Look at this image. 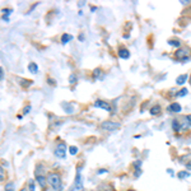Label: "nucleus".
<instances>
[{
	"instance_id": "1",
	"label": "nucleus",
	"mask_w": 191,
	"mask_h": 191,
	"mask_svg": "<svg viewBox=\"0 0 191 191\" xmlns=\"http://www.w3.org/2000/svg\"><path fill=\"white\" fill-rule=\"evenodd\" d=\"M47 182L55 191H63V189H64L61 177L58 173H50V175H48L47 176Z\"/></svg>"
},
{
	"instance_id": "2",
	"label": "nucleus",
	"mask_w": 191,
	"mask_h": 191,
	"mask_svg": "<svg viewBox=\"0 0 191 191\" xmlns=\"http://www.w3.org/2000/svg\"><path fill=\"white\" fill-rule=\"evenodd\" d=\"M175 56L178 60H181V61H183V63H186V61H189L191 59V48L190 47H180L175 52Z\"/></svg>"
},
{
	"instance_id": "3",
	"label": "nucleus",
	"mask_w": 191,
	"mask_h": 191,
	"mask_svg": "<svg viewBox=\"0 0 191 191\" xmlns=\"http://www.w3.org/2000/svg\"><path fill=\"white\" fill-rule=\"evenodd\" d=\"M82 166L81 167H78L77 170V176H75V181H74V186L70 191H82L83 190V177H82Z\"/></svg>"
},
{
	"instance_id": "4",
	"label": "nucleus",
	"mask_w": 191,
	"mask_h": 191,
	"mask_svg": "<svg viewBox=\"0 0 191 191\" xmlns=\"http://www.w3.org/2000/svg\"><path fill=\"white\" fill-rule=\"evenodd\" d=\"M101 127L103 130H107V131H115L120 129V124L119 122H115V121H104L101 124Z\"/></svg>"
},
{
	"instance_id": "5",
	"label": "nucleus",
	"mask_w": 191,
	"mask_h": 191,
	"mask_svg": "<svg viewBox=\"0 0 191 191\" xmlns=\"http://www.w3.org/2000/svg\"><path fill=\"white\" fill-rule=\"evenodd\" d=\"M55 156H56L58 158H60V159L66 158V144L60 143L56 147V149H55Z\"/></svg>"
},
{
	"instance_id": "6",
	"label": "nucleus",
	"mask_w": 191,
	"mask_h": 191,
	"mask_svg": "<svg viewBox=\"0 0 191 191\" xmlns=\"http://www.w3.org/2000/svg\"><path fill=\"white\" fill-rule=\"evenodd\" d=\"M181 124V129L182 130H187V129L191 127V115H187V116H182V117L178 120Z\"/></svg>"
},
{
	"instance_id": "7",
	"label": "nucleus",
	"mask_w": 191,
	"mask_h": 191,
	"mask_svg": "<svg viewBox=\"0 0 191 191\" xmlns=\"http://www.w3.org/2000/svg\"><path fill=\"white\" fill-rule=\"evenodd\" d=\"M93 106L97 107V108H102V110H106V111H108V112H111V106H110V103L104 102V101H102V100H97V101L93 103Z\"/></svg>"
},
{
	"instance_id": "8",
	"label": "nucleus",
	"mask_w": 191,
	"mask_h": 191,
	"mask_svg": "<svg viewBox=\"0 0 191 191\" xmlns=\"http://www.w3.org/2000/svg\"><path fill=\"white\" fill-rule=\"evenodd\" d=\"M185 167H186L189 171H191V154H186V156H183L181 157L180 159H178Z\"/></svg>"
},
{
	"instance_id": "9",
	"label": "nucleus",
	"mask_w": 191,
	"mask_h": 191,
	"mask_svg": "<svg viewBox=\"0 0 191 191\" xmlns=\"http://www.w3.org/2000/svg\"><path fill=\"white\" fill-rule=\"evenodd\" d=\"M61 107H63V110L65 111L68 115L74 114V107H73L71 103H69V102H63V103H61Z\"/></svg>"
},
{
	"instance_id": "10",
	"label": "nucleus",
	"mask_w": 191,
	"mask_h": 191,
	"mask_svg": "<svg viewBox=\"0 0 191 191\" xmlns=\"http://www.w3.org/2000/svg\"><path fill=\"white\" fill-rule=\"evenodd\" d=\"M93 77H94V79H97V81H103L104 73L100 69V68H97V69L93 70Z\"/></svg>"
},
{
	"instance_id": "11",
	"label": "nucleus",
	"mask_w": 191,
	"mask_h": 191,
	"mask_svg": "<svg viewBox=\"0 0 191 191\" xmlns=\"http://www.w3.org/2000/svg\"><path fill=\"white\" fill-rule=\"evenodd\" d=\"M119 56L121 58V59H129L130 58V52H129V50L127 48H125V47H121L120 50H119Z\"/></svg>"
},
{
	"instance_id": "12",
	"label": "nucleus",
	"mask_w": 191,
	"mask_h": 191,
	"mask_svg": "<svg viewBox=\"0 0 191 191\" xmlns=\"http://www.w3.org/2000/svg\"><path fill=\"white\" fill-rule=\"evenodd\" d=\"M168 110L171 111V112H176V114H178V112H181L182 107H181V104H180V103H172L171 106L168 107Z\"/></svg>"
},
{
	"instance_id": "13",
	"label": "nucleus",
	"mask_w": 191,
	"mask_h": 191,
	"mask_svg": "<svg viewBox=\"0 0 191 191\" xmlns=\"http://www.w3.org/2000/svg\"><path fill=\"white\" fill-rule=\"evenodd\" d=\"M36 176H46V170L42 164H38L36 167Z\"/></svg>"
},
{
	"instance_id": "14",
	"label": "nucleus",
	"mask_w": 191,
	"mask_h": 191,
	"mask_svg": "<svg viewBox=\"0 0 191 191\" xmlns=\"http://www.w3.org/2000/svg\"><path fill=\"white\" fill-rule=\"evenodd\" d=\"M172 129H173V130H175L176 133H178V131H181V130H182L180 121H178L177 119H175L173 121H172Z\"/></svg>"
},
{
	"instance_id": "15",
	"label": "nucleus",
	"mask_w": 191,
	"mask_h": 191,
	"mask_svg": "<svg viewBox=\"0 0 191 191\" xmlns=\"http://www.w3.org/2000/svg\"><path fill=\"white\" fill-rule=\"evenodd\" d=\"M28 70H29V73L36 74V73H38V66H37L36 63H29L28 64Z\"/></svg>"
},
{
	"instance_id": "16",
	"label": "nucleus",
	"mask_w": 191,
	"mask_h": 191,
	"mask_svg": "<svg viewBox=\"0 0 191 191\" xmlns=\"http://www.w3.org/2000/svg\"><path fill=\"white\" fill-rule=\"evenodd\" d=\"M73 40V36L71 35H69V33H64L63 36H61V44H68L69 41H71Z\"/></svg>"
},
{
	"instance_id": "17",
	"label": "nucleus",
	"mask_w": 191,
	"mask_h": 191,
	"mask_svg": "<svg viewBox=\"0 0 191 191\" xmlns=\"http://www.w3.org/2000/svg\"><path fill=\"white\" fill-rule=\"evenodd\" d=\"M36 181L40 183L41 187L46 186V176H36Z\"/></svg>"
},
{
	"instance_id": "18",
	"label": "nucleus",
	"mask_w": 191,
	"mask_h": 191,
	"mask_svg": "<svg viewBox=\"0 0 191 191\" xmlns=\"http://www.w3.org/2000/svg\"><path fill=\"white\" fill-rule=\"evenodd\" d=\"M186 79H187V75H186V74H182V75H178V77H177L176 83L180 84V85H182L185 82H186Z\"/></svg>"
},
{
	"instance_id": "19",
	"label": "nucleus",
	"mask_w": 191,
	"mask_h": 191,
	"mask_svg": "<svg viewBox=\"0 0 191 191\" xmlns=\"http://www.w3.org/2000/svg\"><path fill=\"white\" fill-rule=\"evenodd\" d=\"M177 177L181 178V180H183V178H187V177H190V172L189 171H180L177 173Z\"/></svg>"
},
{
	"instance_id": "20",
	"label": "nucleus",
	"mask_w": 191,
	"mask_h": 191,
	"mask_svg": "<svg viewBox=\"0 0 191 191\" xmlns=\"http://www.w3.org/2000/svg\"><path fill=\"white\" fill-rule=\"evenodd\" d=\"M19 82H21V85L22 87H26V88H28V87H31L32 85V81H28V79H19Z\"/></svg>"
},
{
	"instance_id": "21",
	"label": "nucleus",
	"mask_w": 191,
	"mask_h": 191,
	"mask_svg": "<svg viewBox=\"0 0 191 191\" xmlns=\"http://www.w3.org/2000/svg\"><path fill=\"white\" fill-rule=\"evenodd\" d=\"M149 112L152 115H159V114H161V107H159V106H153Z\"/></svg>"
},
{
	"instance_id": "22",
	"label": "nucleus",
	"mask_w": 191,
	"mask_h": 191,
	"mask_svg": "<svg viewBox=\"0 0 191 191\" xmlns=\"http://www.w3.org/2000/svg\"><path fill=\"white\" fill-rule=\"evenodd\" d=\"M168 45L173 46V47H178V48H180V46H181V42L178 41V40H170V41H168Z\"/></svg>"
},
{
	"instance_id": "23",
	"label": "nucleus",
	"mask_w": 191,
	"mask_h": 191,
	"mask_svg": "<svg viewBox=\"0 0 191 191\" xmlns=\"http://www.w3.org/2000/svg\"><path fill=\"white\" fill-rule=\"evenodd\" d=\"M77 81H78V79H77L75 74H70V75H69V83H70L71 85H74V84L77 83Z\"/></svg>"
},
{
	"instance_id": "24",
	"label": "nucleus",
	"mask_w": 191,
	"mask_h": 191,
	"mask_svg": "<svg viewBox=\"0 0 191 191\" xmlns=\"http://www.w3.org/2000/svg\"><path fill=\"white\" fill-rule=\"evenodd\" d=\"M187 92H189V91H187L186 88H182L181 91H178V93H177V96H178V97H185V96H186V94H187Z\"/></svg>"
},
{
	"instance_id": "25",
	"label": "nucleus",
	"mask_w": 191,
	"mask_h": 191,
	"mask_svg": "<svg viewBox=\"0 0 191 191\" xmlns=\"http://www.w3.org/2000/svg\"><path fill=\"white\" fill-rule=\"evenodd\" d=\"M5 191H14V183L9 182V183L5 185Z\"/></svg>"
},
{
	"instance_id": "26",
	"label": "nucleus",
	"mask_w": 191,
	"mask_h": 191,
	"mask_svg": "<svg viewBox=\"0 0 191 191\" xmlns=\"http://www.w3.org/2000/svg\"><path fill=\"white\" fill-rule=\"evenodd\" d=\"M28 190L29 191H35L36 189H35V181L33 180H29L28 181Z\"/></svg>"
},
{
	"instance_id": "27",
	"label": "nucleus",
	"mask_w": 191,
	"mask_h": 191,
	"mask_svg": "<svg viewBox=\"0 0 191 191\" xmlns=\"http://www.w3.org/2000/svg\"><path fill=\"white\" fill-rule=\"evenodd\" d=\"M69 153H70L71 156H75L77 153H78V148L77 147H70L69 148Z\"/></svg>"
},
{
	"instance_id": "28",
	"label": "nucleus",
	"mask_w": 191,
	"mask_h": 191,
	"mask_svg": "<svg viewBox=\"0 0 191 191\" xmlns=\"http://www.w3.org/2000/svg\"><path fill=\"white\" fill-rule=\"evenodd\" d=\"M12 9H3V13H4V15L3 17H5V18H8V15H10L12 14Z\"/></svg>"
},
{
	"instance_id": "29",
	"label": "nucleus",
	"mask_w": 191,
	"mask_h": 191,
	"mask_svg": "<svg viewBox=\"0 0 191 191\" xmlns=\"http://www.w3.org/2000/svg\"><path fill=\"white\" fill-rule=\"evenodd\" d=\"M134 167L140 170V167H141V161H140V159H139V161H135V162H134Z\"/></svg>"
},
{
	"instance_id": "30",
	"label": "nucleus",
	"mask_w": 191,
	"mask_h": 191,
	"mask_svg": "<svg viewBox=\"0 0 191 191\" xmlns=\"http://www.w3.org/2000/svg\"><path fill=\"white\" fill-rule=\"evenodd\" d=\"M29 111H31V106H27V107H24V108H23V114H24V115H27V114L29 112Z\"/></svg>"
},
{
	"instance_id": "31",
	"label": "nucleus",
	"mask_w": 191,
	"mask_h": 191,
	"mask_svg": "<svg viewBox=\"0 0 191 191\" xmlns=\"http://www.w3.org/2000/svg\"><path fill=\"white\" fill-rule=\"evenodd\" d=\"M0 79L4 81V69H3V68H0Z\"/></svg>"
},
{
	"instance_id": "32",
	"label": "nucleus",
	"mask_w": 191,
	"mask_h": 191,
	"mask_svg": "<svg viewBox=\"0 0 191 191\" xmlns=\"http://www.w3.org/2000/svg\"><path fill=\"white\" fill-rule=\"evenodd\" d=\"M47 82H48V83H50L51 85H54L55 83H56V82H55V81H54V79H51V78H48V79H47Z\"/></svg>"
},
{
	"instance_id": "33",
	"label": "nucleus",
	"mask_w": 191,
	"mask_h": 191,
	"mask_svg": "<svg viewBox=\"0 0 191 191\" xmlns=\"http://www.w3.org/2000/svg\"><path fill=\"white\" fill-rule=\"evenodd\" d=\"M106 172H107V170H100V171H98V175H102V173H106Z\"/></svg>"
},
{
	"instance_id": "34",
	"label": "nucleus",
	"mask_w": 191,
	"mask_h": 191,
	"mask_svg": "<svg viewBox=\"0 0 191 191\" xmlns=\"http://www.w3.org/2000/svg\"><path fill=\"white\" fill-rule=\"evenodd\" d=\"M0 173H2V176H0V180L3 181V180H4V170H3V168H2V171H0Z\"/></svg>"
},
{
	"instance_id": "35",
	"label": "nucleus",
	"mask_w": 191,
	"mask_h": 191,
	"mask_svg": "<svg viewBox=\"0 0 191 191\" xmlns=\"http://www.w3.org/2000/svg\"><path fill=\"white\" fill-rule=\"evenodd\" d=\"M140 175H141V171H140V170H138L137 172H135V177H139Z\"/></svg>"
},
{
	"instance_id": "36",
	"label": "nucleus",
	"mask_w": 191,
	"mask_h": 191,
	"mask_svg": "<svg viewBox=\"0 0 191 191\" xmlns=\"http://www.w3.org/2000/svg\"><path fill=\"white\" fill-rule=\"evenodd\" d=\"M167 173H170L171 176H175V175H173V170H171V168H170V170H167Z\"/></svg>"
},
{
	"instance_id": "37",
	"label": "nucleus",
	"mask_w": 191,
	"mask_h": 191,
	"mask_svg": "<svg viewBox=\"0 0 191 191\" xmlns=\"http://www.w3.org/2000/svg\"><path fill=\"white\" fill-rule=\"evenodd\" d=\"M79 41H84V35L83 33L79 35Z\"/></svg>"
},
{
	"instance_id": "38",
	"label": "nucleus",
	"mask_w": 191,
	"mask_h": 191,
	"mask_svg": "<svg viewBox=\"0 0 191 191\" xmlns=\"http://www.w3.org/2000/svg\"><path fill=\"white\" fill-rule=\"evenodd\" d=\"M190 84H191V75H190Z\"/></svg>"
},
{
	"instance_id": "39",
	"label": "nucleus",
	"mask_w": 191,
	"mask_h": 191,
	"mask_svg": "<svg viewBox=\"0 0 191 191\" xmlns=\"http://www.w3.org/2000/svg\"><path fill=\"white\" fill-rule=\"evenodd\" d=\"M127 191H134V190H127Z\"/></svg>"
}]
</instances>
